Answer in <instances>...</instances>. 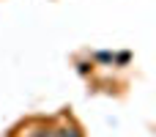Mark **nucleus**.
<instances>
[{
	"instance_id": "obj_1",
	"label": "nucleus",
	"mask_w": 156,
	"mask_h": 137,
	"mask_svg": "<svg viewBox=\"0 0 156 137\" xmlns=\"http://www.w3.org/2000/svg\"><path fill=\"white\" fill-rule=\"evenodd\" d=\"M52 137H82V129L71 121H60L58 126H52Z\"/></svg>"
},
{
	"instance_id": "obj_2",
	"label": "nucleus",
	"mask_w": 156,
	"mask_h": 137,
	"mask_svg": "<svg viewBox=\"0 0 156 137\" xmlns=\"http://www.w3.org/2000/svg\"><path fill=\"white\" fill-rule=\"evenodd\" d=\"M25 137H52V126H36V129H27L25 132Z\"/></svg>"
}]
</instances>
